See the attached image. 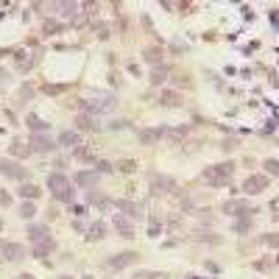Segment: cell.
Returning a JSON list of instances; mask_svg holds the SVG:
<instances>
[{"mask_svg":"<svg viewBox=\"0 0 279 279\" xmlns=\"http://www.w3.org/2000/svg\"><path fill=\"white\" fill-rule=\"evenodd\" d=\"M262 246H268V249H279V235H262Z\"/></svg>","mask_w":279,"mask_h":279,"instance_id":"cell-26","label":"cell"},{"mask_svg":"<svg viewBox=\"0 0 279 279\" xmlns=\"http://www.w3.org/2000/svg\"><path fill=\"white\" fill-rule=\"evenodd\" d=\"M20 215H23V218H34V215H36V207H34V204H28V201H26V204L20 207Z\"/></svg>","mask_w":279,"mask_h":279,"instance_id":"cell-25","label":"cell"},{"mask_svg":"<svg viewBox=\"0 0 279 279\" xmlns=\"http://www.w3.org/2000/svg\"><path fill=\"white\" fill-rule=\"evenodd\" d=\"M114 229L120 232V237H134V229H131V221L126 218V215H114Z\"/></svg>","mask_w":279,"mask_h":279,"instance_id":"cell-11","label":"cell"},{"mask_svg":"<svg viewBox=\"0 0 279 279\" xmlns=\"http://www.w3.org/2000/svg\"><path fill=\"white\" fill-rule=\"evenodd\" d=\"M165 81H167V67H154V73H151V84L159 87V84H165Z\"/></svg>","mask_w":279,"mask_h":279,"instance_id":"cell-18","label":"cell"},{"mask_svg":"<svg viewBox=\"0 0 279 279\" xmlns=\"http://www.w3.org/2000/svg\"><path fill=\"white\" fill-rule=\"evenodd\" d=\"M223 212H226V215H232V218H251V204H249V201H226V204H223Z\"/></svg>","mask_w":279,"mask_h":279,"instance_id":"cell-3","label":"cell"},{"mask_svg":"<svg viewBox=\"0 0 279 279\" xmlns=\"http://www.w3.org/2000/svg\"><path fill=\"white\" fill-rule=\"evenodd\" d=\"M20 198H36V195H39V193H42V190H39V187H36V184H23V187H20Z\"/></svg>","mask_w":279,"mask_h":279,"instance_id":"cell-17","label":"cell"},{"mask_svg":"<svg viewBox=\"0 0 279 279\" xmlns=\"http://www.w3.org/2000/svg\"><path fill=\"white\" fill-rule=\"evenodd\" d=\"M56 249V243H53V237L48 235V237H39L34 243V257H48V254Z\"/></svg>","mask_w":279,"mask_h":279,"instance_id":"cell-9","label":"cell"},{"mask_svg":"<svg viewBox=\"0 0 279 279\" xmlns=\"http://www.w3.org/2000/svg\"><path fill=\"white\" fill-rule=\"evenodd\" d=\"M176 87H187V89H190V87H193V81L187 79V76H176Z\"/></svg>","mask_w":279,"mask_h":279,"instance_id":"cell-32","label":"cell"},{"mask_svg":"<svg viewBox=\"0 0 279 279\" xmlns=\"http://www.w3.org/2000/svg\"><path fill=\"white\" fill-rule=\"evenodd\" d=\"M73 154H76V159H81V162H89V159H92L89 148H84V145H79V148H73Z\"/></svg>","mask_w":279,"mask_h":279,"instance_id":"cell-24","label":"cell"},{"mask_svg":"<svg viewBox=\"0 0 279 279\" xmlns=\"http://www.w3.org/2000/svg\"><path fill=\"white\" fill-rule=\"evenodd\" d=\"M159 101H162L165 106H179V101H182V98L176 95V92H162V98H159Z\"/></svg>","mask_w":279,"mask_h":279,"instance_id":"cell-23","label":"cell"},{"mask_svg":"<svg viewBox=\"0 0 279 279\" xmlns=\"http://www.w3.org/2000/svg\"><path fill=\"white\" fill-rule=\"evenodd\" d=\"M0 251H3V257H6L9 262H20L23 257H26V246H20V243H3V249H0Z\"/></svg>","mask_w":279,"mask_h":279,"instance_id":"cell-6","label":"cell"},{"mask_svg":"<svg viewBox=\"0 0 279 279\" xmlns=\"http://www.w3.org/2000/svg\"><path fill=\"white\" fill-rule=\"evenodd\" d=\"M265 187H268V179H265V176H249V179H246V184H243V190L251 193V195L262 193Z\"/></svg>","mask_w":279,"mask_h":279,"instance_id":"cell-8","label":"cell"},{"mask_svg":"<svg viewBox=\"0 0 279 279\" xmlns=\"http://www.w3.org/2000/svg\"><path fill=\"white\" fill-rule=\"evenodd\" d=\"M59 23H53V20H48V23H45V31H48V34H56V31H59Z\"/></svg>","mask_w":279,"mask_h":279,"instance_id":"cell-33","label":"cell"},{"mask_svg":"<svg viewBox=\"0 0 279 279\" xmlns=\"http://www.w3.org/2000/svg\"><path fill=\"white\" fill-rule=\"evenodd\" d=\"M28 126H31V129H34L36 134H42V131L48 129V126H51V123H45V120H39V117H36V114H28Z\"/></svg>","mask_w":279,"mask_h":279,"instance_id":"cell-20","label":"cell"},{"mask_svg":"<svg viewBox=\"0 0 279 279\" xmlns=\"http://www.w3.org/2000/svg\"><path fill=\"white\" fill-rule=\"evenodd\" d=\"M221 148H223V151H232V148H237V140H226V142H223Z\"/></svg>","mask_w":279,"mask_h":279,"instance_id":"cell-38","label":"cell"},{"mask_svg":"<svg viewBox=\"0 0 279 279\" xmlns=\"http://www.w3.org/2000/svg\"><path fill=\"white\" fill-rule=\"evenodd\" d=\"M117 170H120V173H134V170H137V162H134V159H120V162H117Z\"/></svg>","mask_w":279,"mask_h":279,"instance_id":"cell-22","label":"cell"},{"mask_svg":"<svg viewBox=\"0 0 279 279\" xmlns=\"http://www.w3.org/2000/svg\"><path fill=\"white\" fill-rule=\"evenodd\" d=\"M59 279H70V277H59Z\"/></svg>","mask_w":279,"mask_h":279,"instance_id":"cell-43","label":"cell"},{"mask_svg":"<svg viewBox=\"0 0 279 279\" xmlns=\"http://www.w3.org/2000/svg\"><path fill=\"white\" fill-rule=\"evenodd\" d=\"M137 260V254L134 251H126V254H114V257H109V268H126V265H131V262Z\"/></svg>","mask_w":279,"mask_h":279,"instance_id":"cell-10","label":"cell"},{"mask_svg":"<svg viewBox=\"0 0 279 279\" xmlns=\"http://www.w3.org/2000/svg\"><path fill=\"white\" fill-rule=\"evenodd\" d=\"M98 173H112V165L109 162H98Z\"/></svg>","mask_w":279,"mask_h":279,"instance_id":"cell-35","label":"cell"},{"mask_svg":"<svg viewBox=\"0 0 279 279\" xmlns=\"http://www.w3.org/2000/svg\"><path fill=\"white\" fill-rule=\"evenodd\" d=\"M148 184H151V193H154V195H162V193L173 190V179H170V176H162V173H151Z\"/></svg>","mask_w":279,"mask_h":279,"instance_id":"cell-4","label":"cell"},{"mask_svg":"<svg viewBox=\"0 0 279 279\" xmlns=\"http://www.w3.org/2000/svg\"><path fill=\"white\" fill-rule=\"evenodd\" d=\"M31 145H26V142H14V145H11V154H14V157H28V154H31Z\"/></svg>","mask_w":279,"mask_h":279,"instance_id":"cell-21","label":"cell"},{"mask_svg":"<svg viewBox=\"0 0 279 279\" xmlns=\"http://www.w3.org/2000/svg\"><path fill=\"white\" fill-rule=\"evenodd\" d=\"M76 182H79L81 187H95V182H98V173H92V170H81V173L76 176Z\"/></svg>","mask_w":279,"mask_h":279,"instance_id":"cell-15","label":"cell"},{"mask_svg":"<svg viewBox=\"0 0 279 279\" xmlns=\"http://www.w3.org/2000/svg\"><path fill=\"white\" fill-rule=\"evenodd\" d=\"M0 173L6 176V179H14V182H23L28 176L26 167H20L17 162H0Z\"/></svg>","mask_w":279,"mask_h":279,"instance_id":"cell-5","label":"cell"},{"mask_svg":"<svg viewBox=\"0 0 279 279\" xmlns=\"http://www.w3.org/2000/svg\"><path fill=\"white\" fill-rule=\"evenodd\" d=\"M104 223H95V226L89 229V240H101V237H104Z\"/></svg>","mask_w":279,"mask_h":279,"instance_id":"cell-27","label":"cell"},{"mask_svg":"<svg viewBox=\"0 0 279 279\" xmlns=\"http://www.w3.org/2000/svg\"><path fill=\"white\" fill-rule=\"evenodd\" d=\"M162 137H165L162 129H140L137 131V140L142 142V145H154V142H159Z\"/></svg>","mask_w":279,"mask_h":279,"instance_id":"cell-7","label":"cell"},{"mask_svg":"<svg viewBox=\"0 0 279 279\" xmlns=\"http://www.w3.org/2000/svg\"><path fill=\"white\" fill-rule=\"evenodd\" d=\"M45 92H48V95H59V92H64V87H51V84H48Z\"/></svg>","mask_w":279,"mask_h":279,"instance_id":"cell-36","label":"cell"},{"mask_svg":"<svg viewBox=\"0 0 279 279\" xmlns=\"http://www.w3.org/2000/svg\"><path fill=\"white\" fill-rule=\"evenodd\" d=\"M232 170H235V165L232 162H221V165H212L204 170V182L212 184V187H226L229 179H232Z\"/></svg>","mask_w":279,"mask_h":279,"instance_id":"cell-1","label":"cell"},{"mask_svg":"<svg viewBox=\"0 0 279 279\" xmlns=\"http://www.w3.org/2000/svg\"><path fill=\"white\" fill-rule=\"evenodd\" d=\"M134 279H151V274H145V271H142V274H137Z\"/></svg>","mask_w":279,"mask_h":279,"instance_id":"cell-40","label":"cell"},{"mask_svg":"<svg viewBox=\"0 0 279 279\" xmlns=\"http://www.w3.org/2000/svg\"><path fill=\"white\" fill-rule=\"evenodd\" d=\"M87 201H92V204H95V201H98V204H101V201H104V195H101V193H98L95 187H92V190L87 193Z\"/></svg>","mask_w":279,"mask_h":279,"instance_id":"cell-31","label":"cell"},{"mask_svg":"<svg viewBox=\"0 0 279 279\" xmlns=\"http://www.w3.org/2000/svg\"><path fill=\"white\" fill-rule=\"evenodd\" d=\"M48 187L53 190V195H56L59 201H73V187H70V182L61 173H51V176H48Z\"/></svg>","mask_w":279,"mask_h":279,"instance_id":"cell-2","label":"cell"},{"mask_svg":"<svg viewBox=\"0 0 279 279\" xmlns=\"http://www.w3.org/2000/svg\"><path fill=\"white\" fill-rule=\"evenodd\" d=\"M31 148L39 151V154H48V151H53L56 145H53V142L45 137V134H34V140H31Z\"/></svg>","mask_w":279,"mask_h":279,"instance_id":"cell-13","label":"cell"},{"mask_svg":"<svg viewBox=\"0 0 279 279\" xmlns=\"http://www.w3.org/2000/svg\"><path fill=\"white\" fill-rule=\"evenodd\" d=\"M235 229H237V232H249V229H251V218L237 221V223H235Z\"/></svg>","mask_w":279,"mask_h":279,"instance_id":"cell-30","label":"cell"},{"mask_svg":"<svg viewBox=\"0 0 279 279\" xmlns=\"http://www.w3.org/2000/svg\"><path fill=\"white\" fill-rule=\"evenodd\" d=\"M98 36H101V39H106V36H109V28H106V26H98Z\"/></svg>","mask_w":279,"mask_h":279,"instance_id":"cell-39","label":"cell"},{"mask_svg":"<svg viewBox=\"0 0 279 279\" xmlns=\"http://www.w3.org/2000/svg\"><path fill=\"white\" fill-rule=\"evenodd\" d=\"M114 207L120 209V212L126 215V218H140V215H142V212H140V207L134 204V201H126V198H120L117 204H114Z\"/></svg>","mask_w":279,"mask_h":279,"instance_id":"cell-12","label":"cell"},{"mask_svg":"<svg viewBox=\"0 0 279 279\" xmlns=\"http://www.w3.org/2000/svg\"><path fill=\"white\" fill-rule=\"evenodd\" d=\"M17 279H34V277H31V274H20Z\"/></svg>","mask_w":279,"mask_h":279,"instance_id":"cell-41","label":"cell"},{"mask_svg":"<svg viewBox=\"0 0 279 279\" xmlns=\"http://www.w3.org/2000/svg\"><path fill=\"white\" fill-rule=\"evenodd\" d=\"M84 279H92V277H84Z\"/></svg>","mask_w":279,"mask_h":279,"instance_id":"cell-44","label":"cell"},{"mask_svg":"<svg viewBox=\"0 0 279 279\" xmlns=\"http://www.w3.org/2000/svg\"><path fill=\"white\" fill-rule=\"evenodd\" d=\"M9 204H11V195L6 190H0V207H9Z\"/></svg>","mask_w":279,"mask_h":279,"instance_id":"cell-34","label":"cell"},{"mask_svg":"<svg viewBox=\"0 0 279 279\" xmlns=\"http://www.w3.org/2000/svg\"><path fill=\"white\" fill-rule=\"evenodd\" d=\"M162 56L165 53L159 51V48H148V51L142 53V59L148 61V64H154V67H162Z\"/></svg>","mask_w":279,"mask_h":279,"instance_id":"cell-14","label":"cell"},{"mask_svg":"<svg viewBox=\"0 0 279 279\" xmlns=\"http://www.w3.org/2000/svg\"><path fill=\"white\" fill-rule=\"evenodd\" d=\"M0 249H3V243H0Z\"/></svg>","mask_w":279,"mask_h":279,"instance_id":"cell-45","label":"cell"},{"mask_svg":"<svg viewBox=\"0 0 279 279\" xmlns=\"http://www.w3.org/2000/svg\"><path fill=\"white\" fill-rule=\"evenodd\" d=\"M151 279H167V277H159V274H151Z\"/></svg>","mask_w":279,"mask_h":279,"instance_id":"cell-42","label":"cell"},{"mask_svg":"<svg viewBox=\"0 0 279 279\" xmlns=\"http://www.w3.org/2000/svg\"><path fill=\"white\" fill-rule=\"evenodd\" d=\"M165 137H170L173 142H179V140H182V131H165Z\"/></svg>","mask_w":279,"mask_h":279,"instance_id":"cell-37","label":"cell"},{"mask_svg":"<svg viewBox=\"0 0 279 279\" xmlns=\"http://www.w3.org/2000/svg\"><path fill=\"white\" fill-rule=\"evenodd\" d=\"M59 145H64V148H79V134L76 131H64L59 137Z\"/></svg>","mask_w":279,"mask_h":279,"instance_id":"cell-16","label":"cell"},{"mask_svg":"<svg viewBox=\"0 0 279 279\" xmlns=\"http://www.w3.org/2000/svg\"><path fill=\"white\" fill-rule=\"evenodd\" d=\"M28 235H31V240H34V243H36L39 237H48V229H45V226H34V229H31V232H28Z\"/></svg>","mask_w":279,"mask_h":279,"instance_id":"cell-28","label":"cell"},{"mask_svg":"<svg viewBox=\"0 0 279 279\" xmlns=\"http://www.w3.org/2000/svg\"><path fill=\"white\" fill-rule=\"evenodd\" d=\"M76 123H79L81 131H87V129H92V126H95V117H92V114H87V112H81L79 117H76Z\"/></svg>","mask_w":279,"mask_h":279,"instance_id":"cell-19","label":"cell"},{"mask_svg":"<svg viewBox=\"0 0 279 279\" xmlns=\"http://www.w3.org/2000/svg\"><path fill=\"white\" fill-rule=\"evenodd\" d=\"M262 167H265V170H268V173L279 176V162H277V159H265V165H262Z\"/></svg>","mask_w":279,"mask_h":279,"instance_id":"cell-29","label":"cell"}]
</instances>
